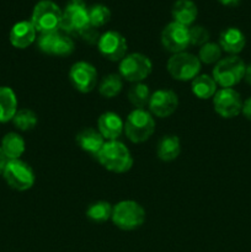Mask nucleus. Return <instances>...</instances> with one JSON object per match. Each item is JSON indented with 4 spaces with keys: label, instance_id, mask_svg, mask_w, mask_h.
<instances>
[{
    "label": "nucleus",
    "instance_id": "nucleus-1",
    "mask_svg": "<svg viewBox=\"0 0 251 252\" xmlns=\"http://www.w3.org/2000/svg\"><path fill=\"white\" fill-rule=\"evenodd\" d=\"M96 159L103 169L113 174H125L133 166V157L129 149L120 140L105 142Z\"/></svg>",
    "mask_w": 251,
    "mask_h": 252
},
{
    "label": "nucleus",
    "instance_id": "nucleus-2",
    "mask_svg": "<svg viewBox=\"0 0 251 252\" xmlns=\"http://www.w3.org/2000/svg\"><path fill=\"white\" fill-rule=\"evenodd\" d=\"M155 132L154 116L144 110L134 108L125 121V134L129 142L142 144L152 138Z\"/></svg>",
    "mask_w": 251,
    "mask_h": 252
},
{
    "label": "nucleus",
    "instance_id": "nucleus-3",
    "mask_svg": "<svg viewBox=\"0 0 251 252\" xmlns=\"http://www.w3.org/2000/svg\"><path fill=\"white\" fill-rule=\"evenodd\" d=\"M145 218V209L138 202L126 199L113 206L111 220L121 230L132 231L140 228L144 224Z\"/></svg>",
    "mask_w": 251,
    "mask_h": 252
},
{
    "label": "nucleus",
    "instance_id": "nucleus-4",
    "mask_svg": "<svg viewBox=\"0 0 251 252\" xmlns=\"http://www.w3.org/2000/svg\"><path fill=\"white\" fill-rule=\"evenodd\" d=\"M246 64L239 56H228L221 58L214 65L212 76L217 85L221 89L234 88L244 80Z\"/></svg>",
    "mask_w": 251,
    "mask_h": 252
},
{
    "label": "nucleus",
    "instance_id": "nucleus-5",
    "mask_svg": "<svg viewBox=\"0 0 251 252\" xmlns=\"http://www.w3.org/2000/svg\"><path fill=\"white\" fill-rule=\"evenodd\" d=\"M63 11L52 0H41L33 7L31 24L39 33L54 32L61 30Z\"/></svg>",
    "mask_w": 251,
    "mask_h": 252
},
{
    "label": "nucleus",
    "instance_id": "nucleus-6",
    "mask_svg": "<svg viewBox=\"0 0 251 252\" xmlns=\"http://www.w3.org/2000/svg\"><path fill=\"white\" fill-rule=\"evenodd\" d=\"M201 66L198 57L188 52L172 54L166 63L167 73L177 81H192L199 75Z\"/></svg>",
    "mask_w": 251,
    "mask_h": 252
},
{
    "label": "nucleus",
    "instance_id": "nucleus-7",
    "mask_svg": "<svg viewBox=\"0 0 251 252\" xmlns=\"http://www.w3.org/2000/svg\"><path fill=\"white\" fill-rule=\"evenodd\" d=\"M153 71V63L143 53L127 54L118 66V74L126 81L135 84L143 83Z\"/></svg>",
    "mask_w": 251,
    "mask_h": 252
},
{
    "label": "nucleus",
    "instance_id": "nucleus-8",
    "mask_svg": "<svg viewBox=\"0 0 251 252\" xmlns=\"http://www.w3.org/2000/svg\"><path fill=\"white\" fill-rule=\"evenodd\" d=\"M89 7L84 0H69L63 10L61 30L65 34L78 36L83 30L90 26L89 21Z\"/></svg>",
    "mask_w": 251,
    "mask_h": 252
},
{
    "label": "nucleus",
    "instance_id": "nucleus-9",
    "mask_svg": "<svg viewBox=\"0 0 251 252\" xmlns=\"http://www.w3.org/2000/svg\"><path fill=\"white\" fill-rule=\"evenodd\" d=\"M2 177L10 189L19 192L29 191L36 181L32 167L21 159L9 160L2 172Z\"/></svg>",
    "mask_w": 251,
    "mask_h": 252
},
{
    "label": "nucleus",
    "instance_id": "nucleus-10",
    "mask_svg": "<svg viewBox=\"0 0 251 252\" xmlns=\"http://www.w3.org/2000/svg\"><path fill=\"white\" fill-rule=\"evenodd\" d=\"M69 81L76 91L89 94L96 88L98 80L97 70L89 62H76L70 66L68 73Z\"/></svg>",
    "mask_w": 251,
    "mask_h": 252
},
{
    "label": "nucleus",
    "instance_id": "nucleus-11",
    "mask_svg": "<svg viewBox=\"0 0 251 252\" xmlns=\"http://www.w3.org/2000/svg\"><path fill=\"white\" fill-rule=\"evenodd\" d=\"M161 46L170 53H181L191 46L189 43V27L172 21L167 24L160 36Z\"/></svg>",
    "mask_w": 251,
    "mask_h": 252
},
{
    "label": "nucleus",
    "instance_id": "nucleus-12",
    "mask_svg": "<svg viewBox=\"0 0 251 252\" xmlns=\"http://www.w3.org/2000/svg\"><path fill=\"white\" fill-rule=\"evenodd\" d=\"M243 98L233 88L220 89L213 96V108L218 116L225 120L238 117L243 110Z\"/></svg>",
    "mask_w": 251,
    "mask_h": 252
},
{
    "label": "nucleus",
    "instance_id": "nucleus-13",
    "mask_svg": "<svg viewBox=\"0 0 251 252\" xmlns=\"http://www.w3.org/2000/svg\"><path fill=\"white\" fill-rule=\"evenodd\" d=\"M96 46L101 56L110 62H121L127 56V39L117 31H106L101 34Z\"/></svg>",
    "mask_w": 251,
    "mask_h": 252
},
{
    "label": "nucleus",
    "instance_id": "nucleus-14",
    "mask_svg": "<svg viewBox=\"0 0 251 252\" xmlns=\"http://www.w3.org/2000/svg\"><path fill=\"white\" fill-rule=\"evenodd\" d=\"M148 107L154 117L167 118L176 112L179 107V96L170 89H159L152 93Z\"/></svg>",
    "mask_w": 251,
    "mask_h": 252
},
{
    "label": "nucleus",
    "instance_id": "nucleus-15",
    "mask_svg": "<svg viewBox=\"0 0 251 252\" xmlns=\"http://www.w3.org/2000/svg\"><path fill=\"white\" fill-rule=\"evenodd\" d=\"M97 130L106 142L118 140L125 133V121L115 112H103L97 120Z\"/></svg>",
    "mask_w": 251,
    "mask_h": 252
},
{
    "label": "nucleus",
    "instance_id": "nucleus-16",
    "mask_svg": "<svg viewBox=\"0 0 251 252\" xmlns=\"http://www.w3.org/2000/svg\"><path fill=\"white\" fill-rule=\"evenodd\" d=\"M37 39V31L31 21H19L12 26L9 33V41L17 49H26Z\"/></svg>",
    "mask_w": 251,
    "mask_h": 252
},
{
    "label": "nucleus",
    "instance_id": "nucleus-17",
    "mask_svg": "<svg viewBox=\"0 0 251 252\" xmlns=\"http://www.w3.org/2000/svg\"><path fill=\"white\" fill-rule=\"evenodd\" d=\"M218 44L221 51L229 56H238L246 46V37L243 31L236 27H228L220 32Z\"/></svg>",
    "mask_w": 251,
    "mask_h": 252
},
{
    "label": "nucleus",
    "instance_id": "nucleus-18",
    "mask_svg": "<svg viewBox=\"0 0 251 252\" xmlns=\"http://www.w3.org/2000/svg\"><path fill=\"white\" fill-rule=\"evenodd\" d=\"M75 142L83 152L88 153L91 157L97 158L98 153L102 149L106 140L103 139V137L100 134V132H98L97 129L88 127L81 129L80 132L76 134Z\"/></svg>",
    "mask_w": 251,
    "mask_h": 252
},
{
    "label": "nucleus",
    "instance_id": "nucleus-19",
    "mask_svg": "<svg viewBox=\"0 0 251 252\" xmlns=\"http://www.w3.org/2000/svg\"><path fill=\"white\" fill-rule=\"evenodd\" d=\"M171 15L175 22L191 27L196 21L198 9L192 0H177L172 6Z\"/></svg>",
    "mask_w": 251,
    "mask_h": 252
},
{
    "label": "nucleus",
    "instance_id": "nucleus-20",
    "mask_svg": "<svg viewBox=\"0 0 251 252\" xmlns=\"http://www.w3.org/2000/svg\"><path fill=\"white\" fill-rule=\"evenodd\" d=\"M180 153H181V142L177 135L166 134L157 143V155L161 161H174L179 158Z\"/></svg>",
    "mask_w": 251,
    "mask_h": 252
},
{
    "label": "nucleus",
    "instance_id": "nucleus-21",
    "mask_svg": "<svg viewBox=\"0 0 251 252\" xmlns=\"http://www.w3.org/2000/svg\"><path fill=\"white\" fill-rule=\"evenodd\" d=\"M17 96L9 86H0V123L12 121L17 112Z\"/></svg>",
    "mask_w": 251,
    "mask_h": 252
},
{
    "label": "nucleus",
    "instance_id": "nucleus-22",
    "mask_svg": "<svg viewBox=\"0 0 251 252\" xmlns=\"http://www.w3.org/2000/svg\"><path fill=\"white\" fill-rule=\"evenodd\" d=\"M0 148H1L5 157L7 158V160H17L25 153L26 143L19 133L10 132L2 137Z\"/></svg>",
    "mask_w": 251,
    "mask_h": 252
},
{
    "label": "nucleus",
    "instance_id": "nucleus-23",
    "mask_svg": "<svg viewBox=\"0 0 251 252\" xmlns=\"http://www.w3.org/2000/svg\"><path fill=\"white\" fill-rule=\"evenodd\" d=\"M191 90L192 94L199 100H209L213 98L218 91V85L212 75L201 74L191 81Z\"/></svg>",
    "mask_w": 251,
    "mask_h": 252
},
{
    "label": "nucleus",
    "instance_id": "nucleus-24",
    "mask_svg": "<svg viewBox=\"0 0 251 252\" xmlns=\"http://www.w3.org/2000/svg\"><path fill=\"white\" fill-rule=\"evenodd\" d=\"M123 89V79L120 74H108L103 76L98 84V94L103 98H113L121 94Z\"/></svg>",
    "mask_w": 251,
    "mask_h": 252
},
{
    "label": "nucleus",
    "instance_id": "nucleus-25",
    "mask_svg": "<svg viewBox=\"0 0 251 252\" xmlns=\"http://www.w3.org/2000/svg\"><path fill=\"white\" fill-rule=\"evenodd\" d=\"M152 93L149 90V86L144 83H135L128 90V100L132 103V106L138 110H144L145 106L149 103V98Z\"/></svg>",
    "mask_w": 251,
    "mask_h": 252
},
{
    "label": "nucleus",
    "instance_id": "nucleus-26",
    "mask_svg": "<svg viewBox=\"0 0 251 252\" xmlns=\"http://www.w3.org/2000/svg\"><path fill=\"white\" fill-rule=\"evenodd\" d=\"M113 206L110 202L97 201L95 203H91L86 209V217L94 223H105L110 220L112 217Z\"/></svg>",
    "mask_w": 251,
    "mask_h": 252
},
{
    "label": "nucleus",
    "instance_id": "nucleus-27",
    "mask_svg": "<svg viewBox=\"0 0 251 252\" xmlns=\"http://www.w3.org/2000/svg\"><path fill=\"white\" fill-rule=\"evenodd\" d=\"M12 123L21 132H29L36 127L38 123V117L34 111L30 108H21V110H17L16 115L12 118Z\"/></svg>",
    "mask_w": 251,
    "mask_h": 252
},
{
    "label": "nucleus",
    "instance_id": "nucleus-28",
    "mask_svg": "<svg viewBox=\"0 0 251 252\" xmlns=\"http://www.w3.org/2000/svg\"><path fill=\"white\" fill-rule=\"evenodd\" d=\"M221 53H223V51H221L220 46L218 43L207 42L206 44L199 47L198 59L202 64H207V65L214 64L216 65L221 59Z\"/></svg>",
    "mask_w": 251,
    "mask_h": 252
},
{
    "label": "nucleus",
    "instance_id": "nucleus-29",
    "mask_svg": "<svg viewBox=\"0 0 251 252\" xmlns=\"http://www.w3.org/2000/svg\"><path fill=\"white\" fill-rule=\"evenodd\" d=\"M89 12V21H90V26L98 29L102 27L110 21L111 19V11L107 6L102 4H95L88 9Z\"/></svg>",
    "mask_w": 251,
    "mask_h": 252
},
{
    "label": "nucleus",
    "instance_id": "nucleus-30",
    "mask_svg": "<svg viewBox=\"0 0 251 252\" xmlns=\"http://www.w3.org/2000/svg\"><path fill=\"white\" fill-rule=\"evenodd\" d=\"M74 51H75V43H74V41L71 39V37L68 36V34L59 32L56 41H54L51 56L68 57L70 56Z\"/></svg>",
    "mask_w": 251,
    "mask_h": 252
},
{
    "label": "nucleus",
    "instance_id": "nucleus-31",
    "mask_svg": "<svg viewBox=\"0 0 251 252\" xmlns=\"http://www.w3.org/2000/svg\"><path fill=\"white\" fill-rule=\"evenodd\" d=\"M209 38H211V33L206 27L199 26V25L189 27V43H191V46L202 47L207 42H209Z\"/></svg>",
    "mask_w": 251,
    "mask_h": 252
},
{
    "label": "nucleus",
    "instance_id": "nucleus-32",
    "mask_svg": "<svg viewBox=\"0 0 251 252\" xmlns=\"http://www.w3.org/2000/svg\"><path fill=\"white\" fill-rule=\"evenodd\" d=\"M78 36L80 37L84 42H86L88 44H97L101 34L98 33L97 29H95V27H93V26H89V27H86L85 30H83V31L78 34Z\"/></svg>",
    "mask_w": 251,
    "mask_h": 252
},
{
    "label": "nucleus",
    "instance_id": "nucleus-33",
    "mask_svg": "<svg viewBox=\"0 0 251 252\" xmlns=\"http://www.w3.org/2000/svg\"><path fill=\"white\" fill-rule=\"evenodd\" d=\"M241 113L244 115V117L246 120L251 121V96L249 98H246L243 102V110H241Z\"/></svg>",
    "mask_w": 251,
    "mask_h": 252
},
{
    "label": "nucleus",
    "instance_id": "nucleus-34",
    "mask_svg": "<svg viewBox=\"0 0 251 252\" xmlns=\"http://www.w3.org/2000/svg\"><path fill=\"white\" fill-rule=\"evenodd\" d=\"M7 161H9V160H7V158L5 157V154L2 153L1 148H0V175H2V172H4Z\"/></svg>",
    "mask_w": 251,
    "mask_h": 252
},
{
    "label": "nucleus",
    "instance_id": "nucleus-35",
    "mask_svg": "<svg viewBox=\"0 0 251 252\" xmlns=\"http://www.w3.org/2000/svg\"><path fill=\"white\" fill-rule=\"evenodd\" d=\"M224 6H238L241 0H218Z\"/></svg>",
    "mask_w": 251,
    "mask_h": 252
},
{
    "label": "nucleus",
    "instance_id": "nucleus-36",
    "mask_svg": "<svg viewBox=\"0 0 251 252\" xmlns=\"http://www.w3.org/2000/svg\"><path fill=\"white\" fill-rule=\"evenodd\" d=\"M244 80H245L246 84L251 85V64L246 65L245 74H244Z\"/></svg>",
    "mask_w": 251,
    "mask_h": 252
}]
</instances>
